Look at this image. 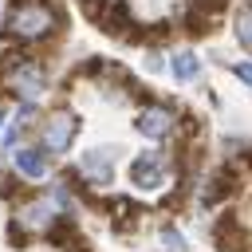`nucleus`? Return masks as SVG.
<instances>
[{
  "label": "nucleus",
  "instance_id": "obj_21",
  "mask_svg": "<svg viewBox=\"0 0 252 252\" xmlns=\"http://www.w3.org/2000/svg\"><path fill=\"white\" fill-rule=\"evenodd\" d=\"M8 236H12V248H24L28 244V224H20V217L8 224Z\"/></svg>",
  "mask_w": 252,
  "mask_h": 252
},
{
  "label": "nucleus",
  "instance_id": "obj_4",
  "mask_svg": "<svg viewBox=\"0 0 252 252\" xmlns=\"http://www.w3.org/2000/svg\"><path fill=\"white\" fill-rule=\"evenodd\" d=\"M240 189V181H236V161H224L205 185H201V209H213V205H220V201H228L232 193Z\"/></svg>",
  "mask_w": 252,
  "mask_h": 252
},
{
  "label": "nucleus",
  "instance_id": "obj_24",
  "mask_svg": "<svg viewBox=\"0 0 252 252\" xmlns=\"http://www.w3.org/2000/svg\"><path fill=\"white\" fill-rule=\"evenodd\" d=\"M240 165H244V169H252V146H248V150H240Z\"/></svg>",
  "mask_w": 252,
  "mask_h": 252
},
{
  "label": "nucleus",
  "instance_id": "obj_12",
  "mask_svg": "<svg viewBox=\"0 0 252 252\" xmlns=\"http://www.w3.org/2000/svg\"><path fill=\"white\" fill-rule=\"evenodd\" d=\"M43 236H47V244H55V248H71V244L79 240V224H75L71 213H63V217H55V220L43 228Z\"/></svg>",
  "mask_w": 252,
  "mask_h": 252
},
{
  "label": "nucleus",
  "instance_id": "obj_18",
  "mask_svg": "<svg viewBox=\"0 0 252 252\" xmlns=\"http://www.w3.org/2000/svg\"><path fill=\"white\" fill-rule=\"evenodd\" d=\"M75 4H79V12H83L91 24H102V20H106V12L114 8V0H75Z\"/></svg>",
  "mask_w": 252,
  "mask_h": 252
},
{
  "label": "nucleus",
  "instance_id": "obj_19",
  "mask_svg": "<svg viewBox=\"0 0 252 252\" xmlns=\"http://www.w3.org/2000/svg\"><path fill=\"white\" fill-rule=\"evenodd\" d=\"M177 134H181L177 142H193V138L201 134V118H197V114H181V118H177Z\"/></svg>",
  "mask_w": 252,
  "mask_h": 252
},
{
  "label": "nucleus",
  "instance_id": "obj_17",
  "mask_svg": "<svg viewBox=\"0 0 252 252\" xmlns=\"http://www.w3.org/2000/svg\"><path fill=\"white\" fill-rule=\"evenodd\" d=\"M232 32H236V39L252 51V0L248 4H240V12H236V24H232Z\"/></svg>",
  "mask_w": 252,
  "mask_h": 252
},
{
  "label": "nucleus",
  "instance_id": "obj_9",
  "mask_svg": "<svg viewBox=\"0 0 252 252\" xmlns=\"http://www.w3.org/2000/svg\"><path fill=\"white\" fill-rule=\"evenodd\" d=\"M4 79H8V87H12V91H24V94L43 91V67H39V63H32V59H28V63H20V67H12Z\"/></svg>",
  "mask_w": 252,
  "mask_h": 252
},
{
  "label": "nucleus",
  "instance_id": "obj_5",
  "mask_svg": "<svg viewBox=\"0 0 252 252\" xmlns=\"http://www.w3.org/2000/svg\"><path fill=\"white\" fill-rule=\"evenodd\" d=\"M98 32L102 35H110V39H126V43H142V24L130 16V8L122 4V0H114V8L106 12V20L98 24Z\"/></svg>",
  "mask_w": 252,
  "mask_h": 252
},
{
  "label": "nucleus",
  "instance_id": "obj_6",
  "mask_svg": "<svg viewBox=\"0 0 252 252\" xmlns=\"http://www.w3.org/2000/svg\"><path fill=\"white\" fill-rule=\"evenodd\" d=\"M75 134H79V118H75L71 110H55V114H47V122H43V146H47L51 154L67 150V146L75 142Z\"/></svg>",
  "mask_w": 252,
  "mask_h": 252
},
{
  "label": "nucleus",
  "instance_id": "obj_8",
  "mask_svg": "<svg viewBox=\"0 0 252 252\" xmlns=\"http://www.w3.org/2000/svg\"><path fill=\"white\" fill-rule=\"evenodd\" d=\"M79 169H83V177H87V181H94V185L114 181V154H110V146L87 150V154L79 158Z\"/></svg>",
  "mask_w": 252,
  "mask_h": 252
},
{
  "label": "nucleus",
  "instance_id": "obj_3",
  "mask_svg": "<svg viewBox=\"0 0 252 252\" xmlns=\"http://www.w3.org/2000/svg\"><path fill=\"white\" fill-rule=\"evenodd\" d=\"M130 181H134L138 189H161V185L169 181V165H165V158H161L158 150L134 158V165H130Z\"/></svg>",
  "mask_w": 252,
  "mask_h": 252
},
{
  "label": "nucleus",
  "instance_id": "obj_1",
  "mask_svg": "<svg viewBox=\"0 0 252 252\" xmlns=\"http://www.w3.org/2000/svg\"><path fill=\"white\" fill-rule=\"evenodd\" d=\"M51 20H55V8L47 0H16L8 8V20H4V32L32 43V39H43L51 32Z\"/></svg>",
  "mask_w": 252,
  "mask_h": 252
},
{
  "label": "nucleus",
  "instance_id": "obj_13",
  "mask_svg": "<svg viewBox=\"0 0 252 252\" xmlns=\"http://www.w3.org/2000/svg\"><path fill=\"white\" fill-rule=\"evenodd\" d=\"M47 150H35V146H20L16 150V169L24 173V177H43L47 173V158H43Z\"/></svg>",
  "mask_w": 252,
  "mask_h": 252
},
{
  "label": "nucleus",
  "instance_id": "obj_15",
  "mask_svg": "<svg viewBox=\"0 0 252 252\" xmlns=\"http://www.w3.org/2000/svg\"><path fill=\"white\" fill-rule=\"evenodd\" d=\"M169 35H173V24H169V20H161V24H142V43H146V47H161Z\"/></svg>",
  "mask_w": 252,
  "mask_h": 252
},
{
  "label": "nucleus",
  "instance_id": "obj_10",
  "mask_svg": "<svg viewBox=\"0 0 252 252\" xmlns=\"http://www.w3.org/2000/svg\"><path fill=\"white\" fill-rule=\"evenodd\" d=\"M20 220L32 224V228H47L55 220V209H51V197H28L24 209H20Z\"/></svg>",
  "mask_w": 252,
  "mask_h": 252
},
{
  "label": "nucleus",
  "instance_id": "obj_20",
  "mask_svg": "<svg viewBox=\"0 0 252 252\" xmlns=\"http://www.w3.org/2000/svg\"><path fill=\"white\" fill-rule=\"evenodd\" d=\"M161 244H165L169 252H181V248H185V236H181L173 224H165V228H161Z\"/></svg>",
  "mask_w": 252,
  "mask_h": 252
},
{
  "label": "nucleus",
  "instance_id": "obj_22",
  "mask_svg": "<svg viewBox=\"0 0 252 252\" xmlns=\"http://www.w3.org/2000/svg\"><path fill=\"white\" fill-rule=\"evenodd\" d=\"M189 4H197V8H205V12H213V16L228 8V0H189Z\"/></svg>",
  "mask_w": 252,
  "mask_h": 252
},
{
  "label": "nucleus",
  "instance_id": "obj_11",
  "mask_svg": "<svg viewBox=\"0 0 252 252\" xmlns=\"http://www.w3.org/2000/svg\"><path fill=\"white\" fill-rule=\"evenodd\" d=\"M110 213H114V232H134L138 224H142V205H134V201H126V197H114V205H110Z\"/></svg>",
  "mask_w": 252,
  "mask_h": 252
},
{
  "label": "nucleus",
  "instance_id": "obj_16",
  "mask_svg": "<svg viewBox=\"0 0 252 252\" xmlns=\"http://www.w3.org/2000/svg\"><path fill=\"white\" fill-rule=\"evenodd\" d=\"M169 71H173L177 79H193V75L201 71V59H197L193 51H177V55H173V63H169Z\"/></svg>",
  "mask_w": 252,
  "mask_h": 252
},
{
  "label": "nucleus",
  "instance_id": "obj_23",
  "mask_svg": "<svg viewBox=\"0 0 252 252\" xmlns=\"http://www.w3.org/2000/svg\"><path fill=\"white\" fill-rule=\"evenodd\" d=\"M232 71H236V79H244V83L252 87V63H236Z\"/></svg>",
  "mask_w": 252,
  "mask_h": 252
},
{
  "label": "nucleus",
  "instance_id": "obj_14",
  "mask_svg": "<svg viewBox=\"0 0 252 252\" xmlns=\"http://www.w3.org/2000/svg\"><path fill=\"white\" fill-rule=\"evenodd\" d=\"M185 32H189L193 39H205V35H213V32H217V24H213V12H205V8H197V4H189V12H185Z\"/></svg>",
  "mask_w": 252,
  "mask_h": 252
},
{
  "label": "nucleus",
  "instance_id": "obj_7",
  "mask_svg": "<svg viewBox=\"0 0 252 252\" xmlns=\"http://www.w3.org/2000/svg\"><path fill=\"white\" fill-rule=\"evenodd\" d=\"M134 126H138V134H146V138H165V134H173L177 114H173L169 106H161V102H146V106L138 110Z\"/></svg>",
  "mask_w": 252,
  "mask_h": 252
},
{
  "label": "nucleus",
  "instance_id": "obj_2",
  "mask_svg": "<svg viewBox=\"0 0 252 252\" xmlns=\"http://www.w3.org/2000/svg\"><path fill=\"white\" fill-rule=\"evenodd\" d=\"M209 232H213L217 252H252V236H248V228L240 224L236 213H220V217L209 224Z\"/></svg>",
  "mask_w": 252,
  "mask_h": 252
},
{
  "label": "nucleus",
  "instance_id": "obj_25",
  "mask_svg": "<svg viewBox=\"0 0 252 252\" xmlns=\"http://www.w3.org/2000/svg\"><path fill=\"white\" fill-rule=\"evenodd\" d=\"M0 122H4V110H0Z\"/></svg>",
  "mask_w": 252,
  "mask_h": 252
}]
</instances>
